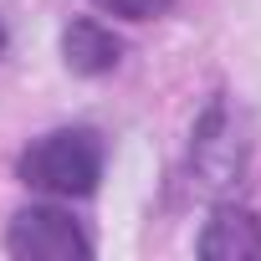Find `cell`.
Wrapping results in <instances>:
<instances>
[{"label":"cell","instance_id":"obj_2","mask_svg":"<svg viewBox=\"0 0 261 261\" xmlns=\"http://www.w3.org/2000/svg\"><path fill=\"white\" fill-rule=\"evenodd\" d=\"M6 251L21 261H87L92 241L67 210L26 205V210H16V220L6 230Z\"/></svg>","mask_w":261,"mask_h":261},{"label":"cell","instance_id":"obj_1","mask_svg":"<svg viewBox=\"0 0 261 261\" xmlns=\"http://www.w3.org/2000/svg\"><path fill=\"white\" fill-rule=\"evenodd\" d=\"M16 174L31 190H41V195L82 200L102 179V139L92 128H57V134H41L16 159Z\"/></svg>","mask_w":261,"mask_h":261},{"label":"cell","instance_id":"obj_5","mask_svg":"<svg viewBox=\"0 0 261 261\" xmlns=\"http://www.w3.org/2000/svg\"><path fill=\"white\" fill-rule=\"evenodd\" d=\"M102 11H113V16H123V21H154V16H164L174 0H97Z\"/></svg>","mask_w":261,"mask_h":261},{"label":"cell","instance_id":"obj_4","mask_svg":"<svg viewBox=\"0 0 261 261\" xmlns=\"http://www.w3.org/2000/svg\"><path fill=\"white\" fill-rule=\"evenodd\" d=\"M62 57H67V67H72L77 77H102V72L118 67L123 41H118L102 21H72V26L62 31Z\"/></svg>","mask_w":261,"mask_h":261},{"label":"cell","instance_id":"obj_6","mask_svg":"<svg viewBox=\"0 0 261 261\" xmlns=\"http://www.w3.org/2000/svg\"><path fill=\"white\" fill-rule=\"evenodd\" d=\"M0 51H6V31H0Z\"/></svg>","mask_w":261,"mask_h":261},{"label":"cell","instance_id":"obj_3","mask_svg":"<svg viewBox=\"0 0 261 261\" xmlns=\"http://www.w3.org/2000/svg\"><path fill=\"white\" fill-rule=\"evenodd\" d=\"M200 256L210 261H256L261 256V220L241 205H220L200 236Z\"/></svg>","mask_w":261,"mask_h":261}]
</instances>
